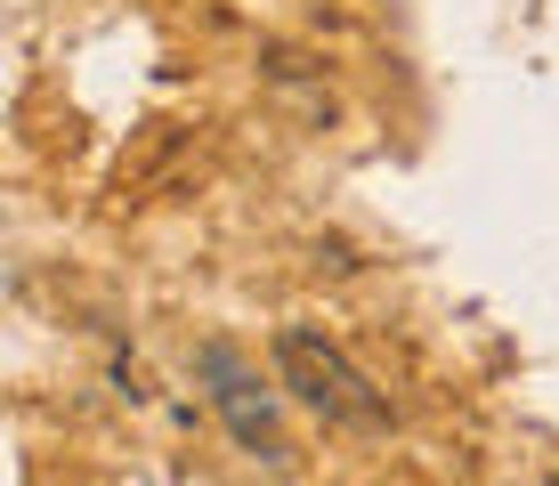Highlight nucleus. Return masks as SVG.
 Masks as SVG:
<instances>
[{"instance_id": "f257e3e1", "label": "nucleus", "mask_w": 559, "mask_h": 486, "mask_svg": "<svg viewBox=\"0 0 559 486\" xmlns=\"http://www.w3.org/2000/svg\"><path fill=\"white\" fill-rule=\"evenodd\" d=\"M276 374L308 414H324L333 430H390V398H381L349 365V348H333L317 324H284L276 333Z\"/></svg>"}, {"instance_id": "f03ea898", "label": "nucleus", "mask_w": 559, "mask_h": 486, "mask_svg": "<svg viewBox=\"0 0 559 486\" xmlns=\"http://www.w3.org/2000/svg\"><path fill=\"white\" fill-rule=\"evenodd\" d=\"M203 381H211V405H219V422L236 430V446H252L260 462H284L293 446H284V422H276V398L243 374V357L236 348H219L211 341L203 348Z\"/></svg>"}]
</instances>
